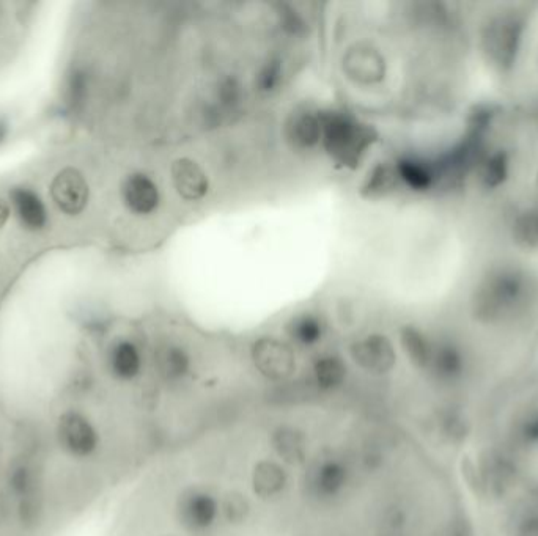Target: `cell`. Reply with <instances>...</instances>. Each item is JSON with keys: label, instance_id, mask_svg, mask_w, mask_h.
<instances>
[{"label": "cell", "instance_id": "obj_22", "mask_svg": "<svg viewBox=\"0 0 538 536\" xmlns=\"http://www.w3.org/2000/svg\"><path fill=\"white\" fill-rule=\"evenodd\" d=\"M282 81V65L279 60H269L265 67L258 73L257 84L258 90L263 93H271L279 87Z\"/></svg>", "mask_w": 538, "mask_h": 536}, {"label": "cell", "instance_id": "obj_6", "mask_svg": "<svg viewBox=\"0 0 538 536\" xmlns=\"http://www.w3.org/2000/svg\"><path fill=\"white\" fill-rule=\"evenodd\" d=\"M89 184L84 175L73 167H67L57 173L52 180L51 197L62 213L78 216L89 203Z\"/></svg>", "mask_w": 538, "mask_h": 536}, {"label": "cell", "instance_id": "obj_26", "mask_svg": "<svg viewBox=\"0 0 538 536\" xmlns=\"http://www.w3.org/2000/svg\"><path fill=\"white\" fill-rule=\"evenodd\" d=\"M7 134H8V125L7 123L2 122V120H0V144L4 142L5 137H7Z\"/></svg>", "mask_w": 538, "mask_h": 536}, {"label": "cell", "instance_id": "obj_20", "mask_svg": "<svg viewBox=\"0 0 538 536\" xmlns=\"http://www.w3.org/2000/svg\"><path fill=\"white\" fill-rule=\"evenodd\" d=\"M219 505H221V514L227 524L241 525L251 516V502L241 491L227 492Z\"/></svg>", "mask_w": 538, "mask_h": 536}, {"label": "cell", "instance_id": "obj_4", "mask_svg": "<svg viewBox=\"0 0 538 536\" xmlns=\"http://www.w3.org/2000/svg\"><path fill=\"white\" fill-rule=\"evenodd\" d=\"M350 354L359 368L372 375H387L397 364L394 345L383 334H370L354 342Z\"/></svg>", "mask_w": 538, "mask_h": 536}, {"label": "cell", "instance_id": "obj_9", "mask_svg": "<svg viewBox=\"0 0 538 536\" xmlns=\"http://www.w3.org/2000/svg\"><path fill=\"white\" fill-rule=\"evenodd\" d=\"M123 202L128 206L129 211L139 216L152 214L159 206L158 186L152 178L144 173H133L129 175L122 186Z\"/></svg>", "mask_w": 538, "mask_h": 536}, {"label": "cell", "instance_id": "obj_17", "mask_svg": "<svg viewBox=\"0 0 538 536\" xmlns=\"http://www.w3.org/2000/svg\"><path fill=\"white\" fill-rule=\"evenodd\" d=\"M314 381L318 389L323 392H334L345 384L348 376V367L342 357L336 354L321 356L315 360Z\"/></svg>", "mask_w": 538, "mask_h": 536}, {"label": "cell", "instance_id": "obj_3", "mask_svg": "<svg viewBox=\"0 0 538 536\" xmlns=\"http://www.w3.org/2000/svg\"><path fill=\"white\" fill-rule=\"evenodd\" d=\"M251 357L258 373L268 381H287L296 371L295 351L288 343L277 338H258L252 345Z\"/></svg>", "mask_w": 538, "mask_h": 536}, {"label": "cell", "instance_id": "obj_14", "mask_svg": "<svg viewBox=\"0 0 538 536\" xmlns=\"http://www.w3.org/2000/svg\"><path fill=\"white\" fill-rule=\"evenodd\" d=\"M155 368L159 378L167 384L183 381L191 370V357L185 348L175 343L159 346L155 353Z\"/></svg>", "mask_w": 538, "mask_h": 536}, {"label": "cell", "instance_id": "obj_24", "mask_svg": "<svg viewBox=\"0 0 538 536\" xmlns=\"http://www.w3.org/2000/svg\"><path fill=\"white\" fill-rule=\"evenodd\" d=\"M82 92H84V78H82V74L74 73L70 81V93L73 101L79 100Z\"/></svg>", "mask_w": 538, "mask_h": 536}, {"label": "cell", "instance_id": "obj_15", "mask_svg": "<svg viewBox=\"0 0 538 536\" xmlns=\"http://www.w3.org/2000/svg\"><path fill=\"white\" fill-rule=\"evenodd\" d=\"M12 203L16 216L30 232H40L48 224V211L40 195L29 188H15L12 191Z\"/></svg>", "mask_w": 538, "mask_h": 536}, {"label": "cell", "instance_id": "obj_13", "mask_svg": "<svg viewBox=\"0 0 538 536\" xmlns=\"http://www.w3.org/2000/svg\"><path fill=\"white\" fill-rule=\"evenodd\" d=\"M285 136L293 148L298 150L314 148L323 137L320 115L310 111H296L287 120Z\"/></svg>", "mask_w": 538, "mask_h": 536}, {"label": "cell", "instance_id": "obj_21", "mask_svg": "<svg viewBox=\"0 0 538 536\" xmlns=\"http://www.w3.org/2000/svg\"><path fill=\"white\" fill-rule=\"evenodd\" d=\"M397 172L410 188L414 191H425L432 184V175L419 162L411 159H402L397 164Z\"/></svg>", "mask_w": 538, "mask_h": 536}, {"label": "cell", "instance_id": "obj_25", "mask_svg": "<svg viewBox=\"0 0 538 536\" xmlns=\"http://www.w3.org/2000/svg\"><path fill=\"white\" fill-rule=\"evenodd\" d=\"M8 217H10V208L4 200L0 199V228L7 224Z\"/></svg>", "mask_w": 538, "mask_h": 536}, {"label": "cell", "instance_id": "obj_16", "mask_svg": "<svg viewBox=\"0 0 538 536\" xmlns=\"http://www.w3.org/2000/svg\"><path fill=\"white\" fill-rule=\"evenodd\" d=\"M109 367L112 375L120 381L136 379L142 370V356L137 346L126 340L115 343L109 354Z\"/></svg>", "mask_w": 538, "mask_h": 536}, {"label": "cell", "instance_id": "obj_11", "mask_svg": "<svg viewBox=\"0 0 538 536\" xmlns=\"http://www.w3.org/2000/svg\"><path fill=\"white\" fill-rule=\"evenodd\" d=\"M175 189L183 199L196 202L208 192V177L196 161L189 158L177 159L172 166Z\"/></svg>", "mask_w": 538, "mask_h": 536}, {"label": "cell", "instance_id": "obj_7", "mask_svg": "<svg viewBox=\"0 0 538 536\" xmlns=\"http://www.w3.org/2000/svg\"><path fill=\"white\" fill-rule=\"evenodd\" d=\"M57 436L63 450L78 458L92 455L100 442L92 423L78 412H67L60 417Z\"/></svg>", "mask_w": 538, "mask_h": 536}, {"label": "cell", "instance_id": "obj_23", "mask_svg": "<svg viewBox=\"0 0 538 536\" xmlns=\"http://www.w3.org/2000/svg\"><path fill=\"white\" fill-rule=\"evenodd\" d=\"M12 488L19 496L27 497L32 488V475L27 467H19L13 472Z\"/></svg>", "mask_w": 538, "mask_h": 536}, {"label": "cell", "instance_id": "obj_2", "mask_svg": "<svg viewBox=\"0 0 538 536\" xmlns=\"http://www.w3.org/2000/svg\"><path fill=\"white\" fill-rule=\"evenodd\" d=\"M178 524L192 535L210 532L221 516L218 499L200 488H188L181 492L175 505Z\"/></svg>", "mask_w": 538, "mask_h": 536}, {"label": "cell", "instance_id": "obj_8", "mask_svg": "<svg viewBox=\"0 0 538 536\" xmlns=\"http://www.w3.org/2000/svg\"><path fill=\"white\" fill-rule=\"evenodd\" d=\"M343 71L356 84H378L386 76V60L378 49L361 43L343 57Z\"/></svg>", "mask_w": 538, "mask_h": 536}, {"label": "cell", "instance_id": "obj_18", "mask_svg": "<svg viewBox=\"0 0 538 536\" xmlns=\"http://www.w3.org/2000/svg\"><path fill=\"white\" fill-rule=\"evenodd\" d=\"M400 342L406 357L417 370H427L432 357L433 343L417 327L405 326L400 332Z\"/></svg>", "mask_w": 538, "mask_h": 536}, {"label": "cell", "instance_id": "obj_19", "mask_svg": "<svg viewBox=\"0 0 538 536\" xmlns=\"http://www.w3.org/2000/svg\"><path fill=\"white\" fill-rule=\"evenodd\" d=\"M287 334L296 345L309 348L321 342V338L325 335V324L317 315L304 313V315L295 316L287 324Z\"/></svg>", "mask_w": 538, "mask_h": 536}, {"label": "cell", "instance_id": "obj_5", "mask_svg": "<svg viewBox=\"0 0 538 536\" xmlns=\"http://www.w3.org/2000/svg\"><path fill=\"white\" fill-rule=\"evenodd\" d=\"M348 478L350 470L340 459H323L307 472V492L320 502L336 499L347 486Z\"/></svg>", "mask_w": 538, "mask_h": 536}, {"label": "cell", "instance_id": "obj_12", "mask_svg": "<svg viewBox=\"0 0 538 536\" xmlns=\"http://www.w3.org/2000/svg\"><path fill=\"white\" fill-rule=\"evenodd\" d=\"M271 445L277 458L282 459V463L288 466H301L306 463L307 452H309L307 437L296 426H277L271 434Z\"/></svg>", "mask_w": 538, "mask_h": 536}, {"label": "cell", "instance_id": "obj_10", "mask_svg": "<svg viewBox=\"0 0 538 536\" xmlns=\"http://www.w3.org/2000/svg\"><path fill=\"white\" fill-rule=\"evenodd\" d=\"M252 491L262 500H274L288 486V474L281 463L273 459H262L252 469Z\"/></svg>", "mask_w": 538, "mask_h": 536}, {"label": "cell", "instance_id": "obj_1", "mask_svg": "<svg viewBox=\"0 0 538 536\" xmlns=\"http://www.w3.org/2000/svg\"><path fill=\"white\" fill-rule=\"evenodd\" d=\"M323 144L337 164L359 166L365 150L372 145V129L343 112L320 115Z\"/></svg>", "mask_w": 538, "mask_h": 536}]
</instances>
